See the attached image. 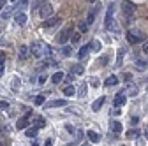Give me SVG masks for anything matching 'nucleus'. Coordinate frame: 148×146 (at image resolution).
Returning <instances> with one entry per match:
<instances>
[{
	"label": "nucleus",
	"instance_id": "nucleus-1",
	"mask_svg": "<svg viewBox=\"0 0 148 146\" xmlns=\"http://www.w3.org/2000/svg\"><path fill=\"white\" fill-rule=\"evenodd\" d=\"M72 33H74V32H72V28H71V27L64 28V30L58 33V37H57V42H58V44H65V42L69 41V37H72Z\"/></svg>",
	"mask_w": 148,
	"mask_h": 146
},
{
	"label": "nucleus",
	"instance_id": "nucleus-2",
	"mask_svg": "<svg viewBox=\"0 0 148 146\" xmlns=\"http://www.w3.org/2000/svg\"><path fill=\"white\" fill-rule=\"evenodd\" d=\"M51 14H53V7H51L49 4H42V5L39 7V16L42 18V20H48V18H51Z\"/></svg>",
	"mask_w": 148,
	"mask_h": 146
},
{
	"label": "nucleus",
	"instance_id": "nucleus-3",
	"mask_svg": "<svg viewBox=\"0 0 148 146\" xmlns=\"http://www.w3.org/2000/svg\"><path fill=\"white\" fill-rule=\"evenodd\" d=\"M122 11H123V16H125V18H132V14H134L136 7H134L131 2H127V0H125V2L122 4Z\"/></svg>",
	"mask_w": 148,
	"mask_h": 146
},
{
	"label": "nucleus",
	"instance_id": "nucleus-4",
	"mask_svg": "<svg viewBox=\"0 0 148 146\" xmlns=\"http://www.w3.org/2000/svg\"><path fill=\"white\" fill-rule=\"evenodd\" d=\"M62 23V20H60V18L58 16H51V18H48V20L44 21V28H53V27H58Z\"/></svg>",
	"mask_w": 148,
	"mask_h": 146
},
{
	"label": "nucleus",
	"instance_id": "nucleus-5",
	"mask_svg": "<svg viewBox=\"0 0 148 146\" xmlns=\"http://www.w3.org/2000/svg\"><path fill=\"white\" fill-rule=\"evenodd\" d=\"M30 51H32L34 57H37V58H41V57H42V46H41L39 42H34V44L30 46Z\"/></svg>",
	"mask_w": 148,
	"mask_h": 146
},
{
	"label": "nucleus",
	"instance_id": "nucleus-6",
	"mask_svg": "<svg viewBox=\"0 0 148 146\" xmlns=\"http://www.w3.org/2000/svg\"><path fill=\"white\" fill-rule=\"evenodd\" d=\"M14 21H16L18 25H27V14H25L23 11L16 12V14H14Z\"/></svg>",
	"mask_w": 148,
	"mask_h": 146
},
{
	"label": "nucleus",
	"instance_id": "nucleus-7",
	"mask_svg": "<svg viewBox=\"0 0 148 146\" xmlns=\"http://www.w3.org/2000/svg\"><path fill=\"white\" fill-rule=\"evenodd\" d=\"M125 95H127L125 92H120V93H118V95L115 97V106H116V107H120V106H123V104L127 102V99H125Z\"/></svg>",
	"mask_w": 148,
	"mask_h": 146
},
{
	"label": "nucleus",
	"instance_id": "nucleus-8",
	"mask_svg": "<svg viewBox=\"0 0 148 146\" xmlns=\"http://www.w3.org/2000/svg\"><path fill=\"white\" fill-rule=\"evenodd\" d=\"M67 102L64 100V99H58V100H49V102H46V107H64Z\"/></svg>",
	"mask_w": 148,
	"mask_h": 146
},
{
	"label": "nucleus",
	"instance_id": "nucleus-9",
	"mask_svg": "<svg viewBox=\"0 0 148 146\" xmlns=\"http://www.w3.org/2000/svg\"><path fill=\"white\" fill-rule=\"evenodd\" d=\"M111 21H113V5H111V7L108 9V12H106V20H104V27H106V28H109Z\"/></svg>",
	"mask_w": 148,
	"mask_h": 146
},
{
	"label": "nucleus",
	"instance_id": "nucleus-10",
	"mask_svg": "<svg viewBox=\"0 0 148 146\" xmlns=\"http://www.w3.org/2000/svg\"><path fill=\"white\" fill-rule=\"evenodd\" d=\"M86 136H88V139H90L92 143H99V141H101V134L95 132V130H88Z\"/></svg>",
	"mask_w": 148,
	"mask_h": 146
},
{
	"label": "nucleus",
	"instance_id": "nucleus-11",
	"mask_svg": "<svg viewBox=\"0 0 148 146\" xmlns=\"http://www.w3.org/2000/svg\"><path fill=\"white\" fill-rule=\"evenodd\" d=\"M86 93H88V85L86 83H81L79 88H78V95L83 99V97H86Z\"/></svg>",
	"mask_w": 148,
	"mask_h": 146
},
{
	"label": "nucleus",
	"instance_id": "nucleus-12",
	"mask_svg": "<svg viewBox=\"0 0 148 146\" xmlns=\"http://www.w3.org/2000/svg\"><path fill=\"white\" fill-rule=\"evenodd\" d=\"M111 132H115V134H120L122 132V123L120 121H111Z\"/></svg>",
	"mask_w": 148,
	"mask_h": 146
},
{
	"label": "nucleus",
	"instance_id": "nucleus-13",
	"mask_svg": "<svg viewBox=\"0 0 148 146\" xmlns=\"http://www.w3.org/2000/svg\"><path fill=\"white\" fill-rule=\"evenodd\" d=\"M74 93H76V88H74L72 85H69V86L64 88V95H65V97H72Z\"/></svg>",
	"mask_w": 148,
	"mask_h": 146
},
{
	"label": "nucleus",
	"instance_id": "nucleus-14",
	"mask_svg": "<svg viewBox=\"0 0 148 146\" xmlns=\"http://www.w3.org/2000/svg\"><path fill=\"white\" fill-rule=\"evenodd\" d=\"M27 125H28V120H27V116L20 118V120H18V123H16V127H18V129H20V130L27 129Z\"/></svg>",
	"mask_w": 148,
	"mask_h": 146
},
{
	"label": "nucleus",
	"instance_id": "nucleus-15",
	"mask_svg": "<svg viewBox=\"0 0 148 146\" xmlns=\"http://www.w3.org/2000/svg\"><path fill=\"white\" fill-rule=\"evenodd\" d=\"M127 41L131 42V44H138L139 42V37H138V35H134L132 32H127Z\"/></svg>",
	"mask_w": 148,
	"mask_h": 146
},
{
	"label": "nucleus",
	"instance_id": "nucleus-16",
	"mask_svg": "<svg viewBox=\"0 0 148 146\" xmlns=\"http://www.w3.org/2000/svg\"><path fill=\"white\" fill-rule=\"evenodd\" d=\"M62 79H64V72H60V70H58V72H55V74H53V78H51V81H53L55 85H58Z\"/></svg>",
	"mask_w": 148,
	"mask_h": 146
},
{
	"label": "nucleus",
	"instance_id": "nucleus-17",
	"mask_svg": "<svg viewBox=\"0 0 148 146\" xmlns=\"http://www.w3.org/2000/svg\"><path fill=\"white\" fill-rule=\"evenodd\" d=\"M102 104H104V97H99L94 104H92V109H94V111H99V109L102 107Z\"/></svg>",
	"mask_w": 148,
	"mask_h": 146
},
{
	"label": "nucleus",
	"instance_id": "nucleus-18",
	"mask_svg": "<svg viewBox=\"0 0 148 146\" xmlns=\"http://www.w3.org/2000/svg\"><path fill=\"white\" fill-rule=\"evenodd\" d=\"M28 53H32V51H30V48L21 46V48H20V58H21V60H25V58L28 57Z\"/></svg>",
	"mask_w": 148,
	"mask_h": 146
},
{
	"label": "nucleus",
	"instance_id": "nucleus-19",
	"mask_svg": "<svg viewBox=\"0 0 148 146\" xmlns=\"http://www.w3.org/2000/svg\"><path fill=\"white\" fill-rule=\"evenodd\" d=\"M116 83H118V78H116V76H109L104 85H106V86H115Z\"/></svg>",
	"mask_w": 148,
	"mask_h": 146
},
{
	"label": "nucleus",
	"instance_id": "nucleus-20",
	"mask_svg": "<svg viewBox=\"0 0 148 146\" xmlns=\"http://www.w3.org/2000/svg\"><path fill=\"white\" fill-rule=\"evenodd\" d=\"M44 99H46L44 95H35V97H34V104H35V106H42V104H44Z\"/></svg>",
	"mask_w": 148,
	"mask_h": 146
},
{
	"label": "nucleus",
	"instance_id": "nucleus-21",
	"mask_svg": "<svg viewBox=\"0 0 148 146\" xmlns=\"http://www.w3.org/2000/svg\"><path fill=\"white\" fill-rule=\"evenodd\" d=\"M90 48L94 49V51H101V49H102V44H101V41H92Z\"/></svg>",
	"mask_w": 148,
	"mask_h": 146
},
{
	"label": "nucleus",
	"instance_id": "nucleus-22",
	"mask_svg": "<svg viewBox=\"0 0 148 146\" xmlns=\"http://www.w3.org/2000/svg\"><path fill=\"white\" fill-rule=\"evenodd\" d=\"M88 51H90V46H83V48L79 49V58H81V60H83V58H86Z\"/></svg>",
	"mask_w": 148,
	"mask_h": 146
},
{
	"label": "nucleus",
	"instance_id": "nucleus-23",
	"mask_svg": "<svg viewBox=\"0 0 148 146\" xmlns=\"http://www.w3.org/2000/svg\"><path fill=\"white\" fill-rule=\"evenodd\" d=\"M37 130H39V127H32V129H27V136H28V137H35V136H37Z\"/></svg>",
	"mask_w": 148,
	"mask_h": 146
},
{
	"label": "nucleus",
	"instance_id": "nucleus-24",
	"mask_svg": "<svg viewBox=\"0 0 148 146\" xmlns=\"http://www.w3.org/2000/svg\"><path fill=\"white\" fill-rule=\"evenodd\" d=\"M78 28H79L81 33H85V32H88V23H86V21H81V23L78 25Z\"/></svg>",
	"mask_w": 148,
	"mask_h": 146
},
{
	"label": "nucleus",
	"instance_id": "nucleus-25",
	"mask_svg": "<svg viewBox=\"0 0 148 146\" xmlns=\"http://www.w3.org/2000/svg\"><path fill=\"white\" fill-rule=\"evenodd\" d=\"M94 20H95V11H90V12H88V18H86V23H88V25L94 23Z\"/></svg>",
	"mask_w": 148,
	"mask_h": 146
},
{
	"label": "nucleus",
	"instance_id": "nucleus-26",
	"mask_svg": "<svg viewBox=\"0 0 148 146\" xmlns=\"http://www.w3.org/2000/svg\"><path fill=\"white\" fill-rule=\"evenodd\" d=\"M138 136H139V130L138 129H132V130L127 132V137H138Z\"/></svg>",
	"mask_w": 148,
	"mask_h": 146
},
{
	"label": "nucleus",
	"instance_id": "nucleus-27",
	"mask_svg": "<svg viewBox=\"0 0 148 146\" xmlns=\"http://www.w3.org/2000/svg\"><path fill=\"white\" fill-rule=\"evenodd\" d=\"M79 39H81V35H79V33H72L71 42H74V44H76V42H79Z\"/></svg>",
	"mask_w": 148,
	"mask_h": 146
},
{
	"label": "nucleus",
	"instance_id": "nucleus-28",
	"mask_svg": "<svg viewBox=\"0 0 148 146\" xmlns=\"http://www.w3.org/2000/svg\"><path fill=\"white\" fill-rule=\"evenodd\" d=\"M9 16H11V9H4V12H2V18H4V20H7Z\"/></svg>",
	"mask_w": 148,
	"mask_h": 146
},
{
	"label": "nucleus",
	"instance_id": "nucleus-29",
	"mask_svg": "<svg viewBox=\"0 0 148 146\" xmlns=\"http://www.w3.org/2000/svg\"><path fill=\"white\" fill-rule=\"evenodd\" d=\"M90 83H92V86H95V88H97V86H99V85H101V83H99V79H97V78H92V79H90Z\"/></svg>",
	"mask_w": 148,
	"mask_h": 146
},
{
	"label": "nucleus",
	"instance_id": "nucleus-30",
	"mask_svg": "<svg viewBox=\"0 0 148 146\" xmlns=\"http://www.w3.org/2000/svg\"><path fill=\"white\" fill-rule=\"evenodd\" d=\"M81 72H83V67H81V65H76V67H74V74H81Z\"/></svg>",
	"mask_w": 148,
	"mask_h": 146
},
{
	"label": "nucleus",
	"instance_id": "nucleus-31",
	"mask_svg": "<svg viewBox=\"0 0 148 146\" xmlns=\"http://www.w3.org/2000/svg\"><path fill=\"white\" fill-rule=\"evenodd\" d=\"M136 65L141 67V69H145V67H146V62H143V60H136Z\"/></svg>",
	"mask_w": 148,
	"mask_h": 146
},
{
	"label": "nucleus",
	"instance_id": "nucleus-32",
	"mask_svg": "<svg viewBox=\"0 0 148 146\" xmlns=\"http://www.w3.org/2000/svg\"><path fill=\"white\" fill-rule=\"evenodd\" d=\"M62 55H64V57H69V55H71V48H64L62 49Z\"/></svg>",
	"mask_w": 148,
	"mask_h": 146
},
{
	"label": "nucleus",
	"instance_id": "nucleus-33",
	"mask_svg": "<svg viewBox=\"0 0 148 146\" xmlns=\"http://www.w3.org/2000/svg\"><path fill=\"white\" fill-rule=\"evenodd\" d=\"M122 55H123V49H120V51H118V60H116V63H118V65L122 63Z\"/></svg>",
	"mask_w": 148,
	"mask_h": 146
},
{
	"label": "nucleus",
	"instance_id": "nucleus-34",
	"mask_svg": "<svg viewBox=\"0 0 148 146\" xmlns=\"http://www.w3.org/2000/svg\"><path fill=\"white\" fill-rule=\"evenodd\" d=\"M37 125H41V127H44V125H46L44 118H37Z\"/></svg>",
	"mask_w": 148,
	"mask_h": 146
},
{
	"label": "nucleus",
	"instance_id": "nucleus-35",
	"mask_svg": "<svg viewBox=\"0 0 148 146\" xmlns=\"http://www.w3.org/2000/svg\"><path fill=\"white\" fill-rule=\"evenodd\" d=\"M4 60H5V55H4L2 51H0V65H2V63H4Z\"/></svg>",
	"mask_w": 148,
	"mask_h": 146
},
{
	"label": "nucleus",
	"instance_id": "nucleus-36",
	"mask_svg": "<svg viewBox=\"0 0 148 146\" xmlns=\"http://www.w3.org/2000/svg\"><path fill=\"white\" fill-rule=\"evenodd\" d=\"M65 129H67V132H74V127L72 125H65Z\"/></svg>",
	"mask_w": 148,
	"mask_h": 146
},
{
	"label": "nucleus",
	"instance_id": "nucleus-37",
	"mask_svg": "<svg viewBox=\"0 0 148 146\" xmlns=\"http://www.w3.org/2000/svg\"><path fill=\"white\" fill-rule=\"evenodd\" d=\"M101 63L106 65V63H108V57H102V58H101Z\"/></svg>",
	"mask_w": 148,
	"mask_h": 146
},
{
	"label": "nucleus",
	"instance_id": "nucleus-38",
	"mask_svg": "<svg viewBox=\"0 0 148 146\" xmlns=\"http://www.w3.org/2000/svg\"><path fill=\"white\" fill-rule=\"evenodd\" d=\"M44 81H46V76H44V74H42V76H39V83H41V85H42V83H44Z\"/></svg>",
	"mask_w": 148,
	"mask_h": 146
},
{
	"label": "nucleus",
	"instance_id": "nucleus-39",
	"mask_svg": "<svg viewBox=\"0 0 148 146\" xmlns=\"http://www.w3.org/2000/svg\"><path fill=\"white\" fill-rule=\"evenodd\" d=\"M143 51H145V53H148V41L143 44Z\"/></svg>",
	"mask_w": 148,
	"mask_h": 146
},
{
	"label": "nucleus",
	"instance_id": "nucleus-40",
	"mask_svg": "<svg viewBox=\"0 0 148 146\" xmlns=\"http://www.w3.org/2000/svg\"><path fill=\"white\" fill-rule=\"evenodd\" d=\"M44 146H53V143H51V139H46V143H44Z\"/></svg>",
	"mask_w": 148,
	"mask_h": 146
},
{
	"label": "nucleus",
	"instance_id": "nucleus-41",
	"mask_svg": "<svg viewBox=\"0 0 148 146\" xmlns=\"http://www.w3.org/2000/svg\"><path fill=\"white\" fill-rule=\"evenodd\" d=\"M0 107H2V109H5V107H7V102H0Z\"/></svg>",
	"mask_w": 148,
	"mask_h": 146
},
{
	"label": "nucleus",
	"instance_id": "nucleus-42",
	"mask_svg": "<svg viewBox=\"0 0 148 146\" xmlns=\"http://www.w3.org/2000/svg\"><path fill=\"white\" fill-rule=\"evenodd\" d=\"M0 76H4V65H0Z\"/></svg>",
	"mask_w": 148,
	"mask_h": 146
},
{
	"label": "nucleus",
	"instance_id": "nucleus-43",
	"mask_svg": "<svg viewBox=\"0 0 148 146\" xmlns=\"http://www.w3.org/2000/svg\"><path fill=\"white\" fill-rule=\"evenodd\" d=\"M4 4H5V0H0V9L4 7Z\"/></svg>",
	"mask_w": 148,
	"mask_h": 146
},
{
	"label": "nucleus",
	"instance_id": "nucleus-44",
	"mask_svg": "<svg viewBox=\"0 0 148 146\" xmlns=\"http://www.w3.org/2000/svg\"><path fill=\"white\" fill-rule=\"evenodd\" d=\"M28 4V0H21V5H27Z\"/></svg>",
	"mask_w": 148,
	"mask_h": 146
},
{
	"label": "nucleus",
	"instance_id": "nucleus-45",
	"mask_svg": "<svg viewBox=\"0 0 148 146\" xmlns=\"http://www.w3.org/2000/svg\"><path fill=\"white\" fill-rule=\"evenodd\" d=\"M16 2H18V0H11V4H16Z\"/></svg>",
	"mask_w": 148,
	"mask_h": 146
},
{
	"label": "nucleus",
	"instance_id": "nucleus-46",
	"mask_svg": "<svg viewBox=\"0 0 148 146\" xmlns=\"http://www.w3.org/2000/svg\"><path fill=\"white\" fill-rule=\"evenodd\" d=\"M88 2H92V4H94V2H97V0H88Z\"/></svg>",
	"mask_w": 148,
	"mask_h": 146
},
{
	"label": "nucleus",
	"instance_id": "nucleus-47",
	"mask_svg": "<svg viewBox=\"0 0 148 146\" xmlns=\"http://www.w3.org/2000/svg\"><path fill=\"white\" fill-rule=\"evenodd\" d=\"M81 146H90V144H81Z\"/></svg>",
	"mask_w": 148,
	"mask_h": 146
},
{
	"label": "nucleus",
	"instance_id": "nucleus-48",
	"mask_svg": "<svg viewBox=\"0 0 148 146\" xmlns=\"http://www.w3.org/2000/svg\"><path fill=\"white\" fill-rule=\"evenodd\" d=\"M146 136H148V130H146Z\"/></svg>",
	"mask_w": 148,
	"mask_h": 146
}]
</instances>
